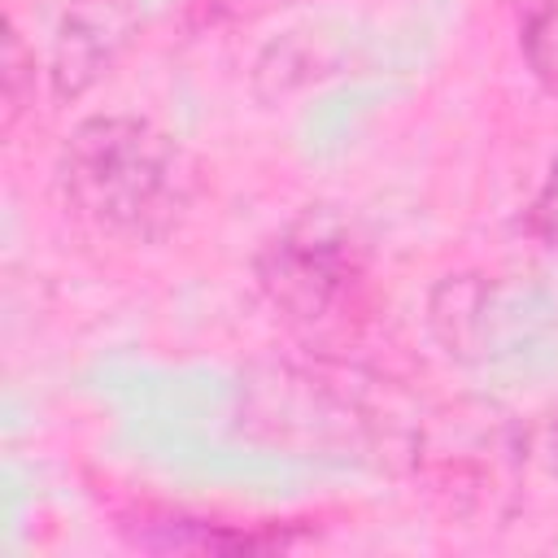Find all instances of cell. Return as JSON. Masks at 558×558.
Segmentation results:
<instances>
[{
	"mask_svg": "<svg viewBox=\"0 0 558 558\" xmlns=\"http://www.w3.org/2000/svg\"><path fill=\"white\" fill-rule=\"evenodd\" d=\"M26 78H35V57L22 48L17 31L9 26L4 35V126H13L17 113L26 109Z\"/></svg>",
	"mask_w": 558,
	"mask_h": 558,
	"instance_id": "5",
	"label": "cell"
},
{
	"mask_svg": "<svg viewBox=\"0 0 558 558\" xmlns=\"http://www.w3.org/2000/svg\"><path fill=\"white\" fill-rule=\"evenodd\" d=\"M65 201L100 231L166 235L192 196V170L170 135L140 118H87L61 153Z\"/></svg>",
	"mask_w": 558,
	"mask_h": 558,
	"instance_id": "1",
	"label": "cell"
},
{
	"mask_svg": "<svg viewBox=\"0 0 558 558\" xmlns=\"http://www.w3.org/2000/svg\"><path fill=\"white\" fill-rule=\"evenodd\" d=\"M135 31V0H70L52 44V92H87Z\"/></svg>",
	"mask_w": 558,
	"mask_h": 558,
	"instance_id": "3",
	"label": "cell"
},
{
	"mask_svg": "<svg viewBox=\"0 0 558 558\" xmlns=\"http://www.w3.org/2000/svg\"><path fill=\"white\" fill-rule=\"evenodd\" d=\"M209 4V13H227V17H253V13H262V9H270L275 0H205ZM283 4V0H279Z\"/></svg>",
	"mask_w": 558,
	"mask_h": 558,
	"instance_id": "7",
	"label": "cell"
},
{
	"mask_svg": "<svg viewBox=\"0 0 558 558\" xmlns=\"http://www.w3.org/2000/svg\"><path fill=\"white\" fill-rule=\"evenodd\" d=\"M523 52L536 70V78L558 92V0H536L523 22Z\"/></svg>",
	"mask_w": 558,
	"mask_h": 558,
	"instance_id": "4",
	"label": "cell"
},
{
	"mask_svg": "<svg viewBox=\"0 0 558 558\" xmlns=\"http://www.w3.org/2000/svg\"><path fill=\"white\" fill-rule=\"evenodd\" d=\"M532 227H536L545 240H554V244H558V161H554V170H549L545 187H541V192H536V201H532Z\"/></svg>",
	"mask_w": 558,
	"mask_h": 558,
	"instance_id": "6",
	"label": "cell"
},
{
	"mask_svg": "<svg viewBox=\"0 0 558 558\" xmlns=\"http://www.w3.org/2000/svg\"><path fill=\"white\" fill-rule=\"evenodd\" d=\"M262 283L288 318L305 327H327L344 318V310H353L357 266L340 240L323 231H296L275 240V248L266 253Z\"/></svg>",
	"mask_w": 558,
	"mask_h": 558,
	"instance_id": "2",
	"label": "cell"
}]
</instances>
